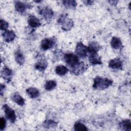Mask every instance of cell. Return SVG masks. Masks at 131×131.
Returning <instances> with one entry per match:
<instances>
[{"label":"cell","instance_id":"cell-20","mask_svg":"<svg viewBox=\"0 0 131 131\" xmlns=\"http://www.w3.org/2000/svg\"><path fill=\"white\" fill-rule=\"evenodd\" d=\"M101 48V46L97 42L92 41L89 43V46L88 47V52H98Z\"/></svg>","mask_w":131,"mask_h":131},{"label":"cell","instance_id":"cell-16","mask_svg":"<svg viewBox=\"0 0 131 131\" xmlns=\"http://www.w3.org/2000/svg\"><path fill=\"white\" fill-rule=\"evenodd\" d=\"M11 100L19 106H23L25 103V101L24 99L21 97L19 93H14L11 96Z\"/></svg>","mask_w":131,"mask_h":131},{"label":"cell","instance_id":"cell-15","mask_svg":"<svg viewBox=\"0 0 131 131\" xmlns=\"http://www.w3.org/2000/svg\"><path fill=\"white\" fill-rule=\"evenodd\" d=\"M108 67L113 69H122V62L119 58H116L109 61Z\"/></svg>","mask_w":131,"mask_h":131},{"label":"cell","instance_id":"cell-22","mask_svg":"<svg viewBox=\"0 0 131 131\" xmlns=\"http://www.w3.org/2000/svg\"><path fill=\"white\" fill-rule=\"evenodd\" d=\"M69 71V69L63 65H59L55 68L56 73L59 76H63Z\"/></svg>","mask_w":131,"mask_h":131},{"label":"cell","instance_id":"cell-8","mask_svg":"<svg viewBox=\"0 0 131 131\" xmlns=\"http://www.w3.org/2000/svg\"><path fill=\"white\" fill-rule=\"evenodd\" d=\"M14 6L16 11L21 14H25L26 10L27 9H30L32 7L30 4L24 3L20 1H15Z\"/></svg>","mask_w":131,"mask_h":131},{"label":"cell","instance_id":"cell-10","mask_svg":"<svg viewBox=\"0 0 131 131\" xmlns=\"http://www.w3.org/2000/svg\"><path fill=\"white\" fill-rule=\"evenodd\" d=\"M89 60L90 64L93 66L101 64L102 63L101 57L98 54L97 52L89 53Z\"/></svg>","mask_w":131,"mask_h":131},{"label":"cell","instance_id":"cell-6","mask_svg":"<svg viewBox=\"0 0 131 131\" xmlns=\"http://www.w3.org/2000/svg\"><path fill=\"white\" fill-rule=\"evenodd\" d=\"M75 52L78 56L84 58L87 56L88 52V47L85 46L82 42H78L76 46Z\"/></svg>","mask_w":131,"mask_h":131},{"label":"cell","instance_id":"cell-21","mask_svg":"<svg viewBox=\"0 0 131 131\" xmlns=\"http://www.w3.org/2000/svg\"><path fill=\"white\" fill-rule=\"evenodd\" d=\"M26 93L32 99L37 98L39 96L40 93L38 89L35 88H29L26 90Z\"/></svg>","mask_w":131,"mask_h":131},{"label":"cell","instance_id":"cell-13","mask_svg":"<svg viewBox=\"0 0 131 131\" xmlns=\"http://www.w3.org/2000/svg\"><path fill=\"white\" fill-rule=\"evenodd\" d=\"M28 23L29 26L32 28H36L40 27L41 25L39 19L35 16L31 15H30L28 18Z\"/></svg>","mask_w":131,"mask_h":131},{"label":"cell","instance_id":"cell-11","mask_svg":"<svg viewBox=\"0 0 131 131\" xmlns=\"http://www.w3.org/2000/svg\"><path fill=\"white\" fill-rule=\"evenodd\" d=\"M13 74V71L7 67H4L1 72L2 77L7 82H9L10 81H11L12 78Z\"/></svg>","mask_w":131,"mask_h":131},{"label":"cell","instance_id":"cell-5","mask_svg":"<svg viewBox=\"0 0 131 131\" xmlns=\"http://www.w3.org/2000/svg\"><path fill=\"white\" fill-rule=\"evenodd\" d=\"M56 38L54 37L44 38L40 43V48L43 51L51 49L53 48L56 43Z\"/></svg>","mask_w":131,"mask_h":131},{"label":"cell","instance_id":"cell-12","mask_svg":"<svg viewBox=\"0 0 131 131\" xmlns=\"http://www.w3.org/2000/svg\"><path fill=\"white\" fill-rule=\"evenodd\" d=\"M2 36L4 40L6 42H10L14 40L15 38L16 37V35L15 32L12 30H6L5 31L3 34Z\"/></svg>","mask_w":131,"mask_h":131},{"label":"cell","instance_id":"cell-9","mask_svg":"<svg viewBox=\"0 0 131 131\" xmlns=\"http://www.w3.org/2000/svg\"><path fill=\"white\" fill-rule=\"evenodd\" d=\"M88 67L83 62L80 61V62L73 69H70V72L73 74L76 75H79L83 74L87 69Z\"/></svg>","mask_w":131,"mask_h":131},{"label":"cell","instance_id":"cell-7","mask_svg":"<svg viewBox=\"0 0 131 131\" xmlns=\"http://www.w3.org/2000/svg\"><path fill=\"white\" fill-rule=\"evenodd\" d=\"M3 108L6 118L11 123H14L16 121V115L14 111L7 104H4L3 106Z\"/></svg>","mask_w":131,"mask_h":131},{"label":"cell","instance_id":"cell-30","mask_svg":"<svg viewBox=\"0 0 131 131\" xmlns=\"http://www.w3.org/2000/svg\"><path fill=\"white\" fill-rule=\"evenodd\" d=\"M83 2L86 5H93L94 1L89 0V1H83Z\"/></svg>","mask_w":131,"mask_h":131},{"label":"cell","instance_id":"cell-18","mask_svg":"<svg viewBox=\"0 0 131 131\" xmlns=\"http://www.w3.org/2000/svg\"><path fill=\"white\" fill-rule=\"evenodd\" d=\"M14 57L16 62L20 66H22L24 64L25 61V58L20 50L16 51L14 54Z\"/></svg>","mask_w":131,"mask_h":131},{"label":"cell","instance_id":"cell-4","mask_svg":"<svg viewBox=\"0 0 131 131\" xmlns=\"http://www.w3.org/2000/svg\"><path fill=\"white\" fill-rule=\"evenodd\" d=\"M38 12L47 21H50L54 16V12L51 8L48 6L39 7Z\"/></svg>","mask_w":131,"mask_h":131},{"label":"cell","instance_id":"cell-29","mask_svg":"<svg viewBox=\"0 0 131 131\" xmlns=\"http://www.w3.org/2000/svg\"><path fill=\"white\" fill-rule=\"evenodd\" d=\"M5 89V85L3 84H1V88H0V90H1V95L2 96L3 95V93L4 91V90Z\"/></svg>","mask_w":131,"mask_h":131},{"label":"cell","instance_id":"cell-28","mask_svg":"<svg viewBox=\"0 0 131 131\" xmlns=\"http://www.w3.org/2000/svg\"><path fill=\"white\" fill-rule=\"evenodd\" d=\"M6 126V121L4 117H1L0 119V129L1 131L5 129Z\"/></svg>","mask_w":131,"mask_h":131},{"label":"cell","instance_id":"cell-24","mask_svg":"<svg viewBox=\"0 0 131 131\" xmlns=\"http://www.w3.org/2000/svg\"><path fill=\"white\" fill-rule=\"evenodd\" d=\"M57 122L52 120H46L43 123V126L47 128H53L57 126Z\"/></svg>","mask_w":131,"mask_h":131},{"label":"cell","instance_id":"cell-23","mask_svg":"<svg viewBox=\"0 0 131 131\" xmlns=\"http://www.w3.org/2000/svg\"><path fill=\"white\" fill-rule=\"evenodd\" d=\"M62 2L67 9H74L77 6V3L74 0H65L63 1Z\"/></svg>","mask_w":131,"mask_h":131},{"label":"cell","instance_id":"cell-25","mask_svg":"<svg viewBox=\"0 0 131 131\" xmlns=\"http://www.w3.org/2000/svg\"><path fill=\"white\" fill-rule=\"evenodd\" d=\"M57 85L56 81L55 80H48L47 81L45 84V89L47 91H51L54 89Z\"/></svg>","mask_w":131,"mask_h":131},{"label":"cell","instance_id":"cell-19","mask_svg":"<svg viewBox=\"0 0 131 131\" xmlns=\"http://www.w3.org/2000/svg\"><path fill=\"white\" fill-rule=\"evenodd\" d=\"M119 127L121 130L125 131H130L131 122L129 119H125L121 121L119 123Z\"/></svg>","mask_w":131,"mask_h":131},{"label":"cell","instance_id":"cell-17","mask_svg":"<svg viewBox=\"0 0 131 131\" xmlns=\"http://www.w3.org/2000/svg\"><path fill=\"white\" fill-rule=\"evenodd\" d=\"M110 44L112 48L114 49L118 50L122 49V43L121 40L120 39V38L116 36H114L112 38Z\"/></svg>","mask_w":131,"mask_h":131},{"label":"cell","instance_id":"cell-3","mask_svg":"<svg viewBox=\"0 0 131 131\" xmlns=\"http://www.w3.org/2000/svg\"><path fill=\"white\" fill-rule=\"evenodd\" d=\"M63 57L66 64L70 67V69H73L80 62L78 56L73 53H66Z\"/></svg>","mask_w":131,"mask_h":131},{"label":"cell","instance_id":"cell-2","mask_svg":"<svg viewBox=\"0 0 131 131\" xmlns=\"http://www.w3.org/2000/svg\"><path fill=\"white\" fill-rule=\"evenodd\" d=\"M57 23L61 25V29L66 31L71 30L74 26L73 20L69 18L67 14H61L57 19Z\"/></svg>","mask_w":131,"mask_h":131},{"label":"cell","instance_id":"cell-14","mask_svg":"<svg viewBox=\"0 0 131 131\" xmlns=\"http://www.w3.org/2000/svg\"><path fill=\"white\" fill-rule=\"evenodd\" d=\"M34 66L36 70L42 72L46 69L48 66V62L45 58H40L35 64Z\"/></svg>","mask_w":131,"mask_h":131},{"label":"cell","instance_id":"cell-27","mask_svg":"<svg viewBox=\"0 0 131 131\" xmlns=\"http://www.w3.org/2000/svg\"><path fill=\"white\" fill-rule=\"evenodd\" d=\"M0 25H1V29L2 30L6 31L9 27V24L5 20L3 19L0 20Z\"/></svg>","mask_w":131,"mask_h":131},{"label":"cell","instance_id":"cell-1","mask_svg":"<svg viewBox=\"0 0 131 131\" xmlns=\"http://www.w3.org/2000/svg\"><path fill=\"white\" fill-rule=\"evenodd\" d=\"M113 84V81L106 77L97 76L94 80L93 88L95 90H104Z\"/></svg>","mask_w":131,"mask_h":131},{"label":"cell","instance_id":"cell-31","mask_svg":"<svg viewBox=\"0 0 131 131\" xmlns=\"http://www.w3.org/2000/svg\"><path fill=\"white\" fill-rule=\"evenodd\" d=\"M108 2L112 4V5H114V4H117V3L118 2V1H108Z\"/></svg>","mask_w":131,"mask_h":131},{"label":"cell","instance_id":"cell-26","mask_svg":"<svg viewBox=\"0 0 131 131\" xmlns=\"http://www.w3.org/2000/svg\"><path fill=\"white\" fill-rule=\"evenodd\" d=\"M74 128L75 130H80V131H85L88 130V129L87 127L83 123L80 122H76L74 125Z\"/></svg>","mask_w":131,"mask_h":131}]
</instances>
